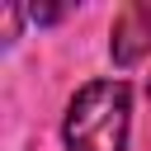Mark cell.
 I'll use <instances>...</instances> for the list:
<instances>
[{
	"instance_id": "cell-3",
	"label": "cell",
	"mask_w": 151,
	"mask_h": 151,
	"mask_svg": "<svg viewBox=\"0 0 151 151\" xmlns=\"http://www.w3.org/2000/svg\"><path fill=\"white\" fill-rule=\"evenodd\" d=\"M61 14H66L61 5H47V9H28V19H33V24H57Z\"/></svg>"
},
{
	"instance_id": "cell-1",
	"label": "cell",
	"mask_w": 151,
	"mask_h": 151,
	"mask_svg": "<svg viewBox=\"0 0 151 151\" xmlns=\"http://www.w3.org/2000/svg\"><path fill=\"white\" fill-rule=\"evenodd\" d=\"M132 132V90L127 80H90L71 94L61 118L66 151H127Z\"/></svg>"
},
{
	"instance_id": "cell-2",
	"label": "cell",
	"mask_w": 151,
	"mask_h": 151,
	"mask_svg": "<svg viewBox=\"0 0 151 151\" xmlns=\"http://www.w3.org/2000/svg\"><path fill=\"white\" fill-rule=\"evenodd\" d=\"M146 52H151V5L132 0L118 9L113 28H109V57H113V66H137Z\"/></svg>"
}]
</instances>
